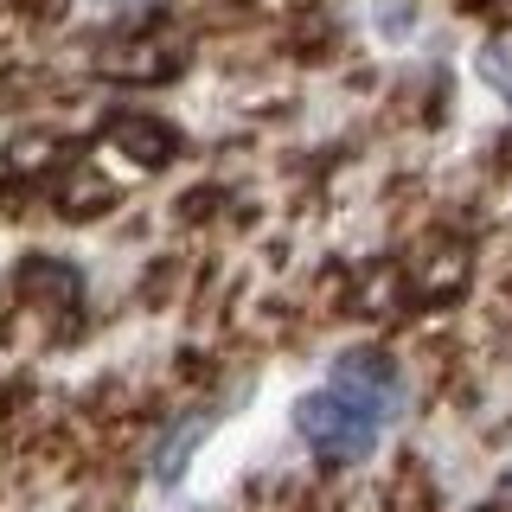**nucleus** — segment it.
Segmentation results:
<instances>
[{
	"label": "nucleus",
	"instance_id": "39448f33",
	"mask_svg": "<svg viewBox=\"0 0 512 512\" xmlns=\"http://www.w3.org/2000/svg\"><path fill=\"white\" fill-rule=\"evenodd\" d=\"M352 301H359L372 320H391L397 308H410V269L404 263H378V269H365L359 288H352Z\"/></svg>",
	"mask_w": 512,
	"mask_h": 512
},
{
	"label": "nucleus",
	"instance_id": "f03ea898",
	"mask_svg": "<svg viewBox=\"0 0 512 512\" xmlns=\"http://www.w3.org/2000/svg\"><path fill=\"white\" fill-rule=\"evenodd\" d=\"M410 269V295L416 301H455L461 288H468V250L461 244H429Z\"/></svg>",
	"mask_w": 512,
	"mask_h": 512
},
{
	"label": "nucleus",
	"instance_id": "423d86ee",
	"mask_svg": "<svg viewBox=\"0 0 512 512\" xmlns=\"http://www.w3.org/2000/svg\"><path fill=\"white\" fill-rule=\"evenodd\" d=\"M20 295L45 301V308H77V269L52 263V256H26L20 263Z\"/></svg>",
	"mask_w": 512,
	"mask_h": 512
},
{
	"label": "nucleus",
	"instance_id": "0eeeda50",
	"mask_svg": "<svg viewBox=\"0 0 512 512\" xmlns=\"http://www.w3.org/2000/svg\"><path fill=\"white\" fill-rule=\"evenodd\" d=\"M109 199H116V186H109L96 167H71L58 180V212L64 218H96V212H109Z\"/></svg>",
	"mask_w": 512,
	"mask_h": 512
},
{
	"label": "nucleus",
	"instance_id": "7ed1b4c3",
	"mask_svg": "<svg viewBox=\"0 0 512 512\" xmlns=\"http://www.w3.org/2000/svg\"><path fill=\"white\" fill-rule=\"evenodd\" d=\"M186 64V52L173 39H135L103 52V77H122V84H154V77H173Z\"/></svg>",
	"mask_w": 512,
	"mask_h": 512
},
{
	"label": "nucleus",
	"instance_id": "f257e3e1",
	"mask_svg": "<svg viewBox=\"0 0 512 512\" xmlns=\"http://www.w3.org/2000/svg\"><path fill=\"white\" fill-rule=\"evenodd\" d=\"M384 404H372V397L346 391V384H327V391L301 397L295 423L301 436H308L320 448V461H333V468H346V461H365L378 448V423H384Z\"/></svg>",
	"mask_w": 512,
	"mask_h": 512
},
{
	"label": "nucleus",
	"instance_id": "1a4fd4ad",
	"mask_svg": "<svg viewBox=\"0 0 512 512\" xmlns=\"http://www.w3.org/2000/svg\"><path fill=\"white\" fill-rule=\"evenodd\" d=\"M199 436H205V416H192V423L180 429V436H173L167 448H160V468H154V474H160V480H167V487H173V480H180V474H186V448H192V442H199Z\"/></svg>",
	"mask_w": 512,
	"mask_h": 512
},
{
	"label": "nucleus",
	"instance_id": "6e6552de",
	"mask_svg": "<svg viewBox=\"0 0 512 512\" xmlns=\"http://www.w3.org/2000/svg\"><path fill=\"white\" fill-rule=\"evenodd\" d=\"M58 167V141L52 135H20L7 154V173H52Z\"/></svg>",
	"mask_w": 512,
	"mask_h": 512
},
{
	"label": "nucleus",
	"instance_id": "20e7f679",
	"mask_svg": "<svg viewBox=\"0 0 512 512\" xmlns=\"http://www.w3.org/2000/svg\"><path fill=\"white\" fill-rule=\"evenodd\" d=\"M109 148L128 154L135 167H167V160L180 154V135H173L167 122H154V116H116L109 122Z\"/></svg>",
	"mask_w": 512,
	"mask_h": 512
}]
</instances>
